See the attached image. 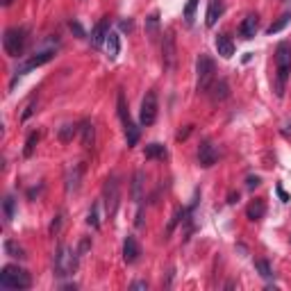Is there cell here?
Listing matches in <instances>:
<instances>
[{
    "instance_id": "cell-12",
    "label": "cell",
    "mask_w": 291,
    "mask_h": 291,
    "mask_svg": "<svg viewBox=\"0 0 291 291\" xmlns=\"http://www.w3.org/2000/svg\"><path fill=\"white\" fill-rule=\"evenodd\" d=\"M109 32H112V30H109V19L105 16V19L98 21V25H96L94 32H91V46H94V48H100V46L107 41Z\"/></svg>"
},
{
    "instance_id": "cell-24",
    "label": "cell",
    "mask_w": 291,
    "mask_h": 291,
    "mask_svg": "<svg viewBox=\"0 0 291 291\" xmlns=\"http://www.w3.org/2000/svg\"><path fill=\"white\" fill-rule=\"evenodd\" d=\"M146 35L150 37V41H155L159 37V14H150L146 19Z\"/></svg>"
},
{
    "instance_id": "cell-6",
    "label": "cell",
    "mask_w": 291,
    "mask_h": 291,
    "mask_svg": "<svg viewBox=\"0 0 291 291\" xmlns=\"http://www.w3.org/2000/svg\"><path fill=\"white\" fill-rule=\"evenodd\" d=\"M196 73H198V91H207L214 82V73H216V66H214V60L209 55L200 53L196 62Z\"/></svg>"
},
{
    "instance_id": "cell-43",
    "label": "cell",
    "mask_w": 291,
    "mask_h": 291,
    "mask_svg": "<svg viewBox=\"0 0 291 291\" xmlns=\"http://www.w3.org/2000/svg\"><path fill=\"white\" fill-rule=\"evenodd\" d=\"M286 3H291V0H286Z\"/></svg>"
},
{
    "instance_id": "cell-42",
    "label": "cell",
    "mask_w": 291,
    "mask_h": 291,
    "mask_svg": "<svg viewBox=\"0 0 291 291\" xmlns=\"http://www.w3.org/2000/svg\"><path fill=\"white\" fill-rule=\"evenodd\" d=\"M284 132H291V123H286V130H284Z\"/></svg>"
},
{
    "instance_id": "cell-26",
    "label": "cell",
    "mask_w": 291,
    "mask_h": 291,
    "mask_svg": "<svg viewBox=\"0 0 291 291\" xmlns=\"http://www.w3.org/2000/svg\"><path fill=\"white\" fill-rule=\"evenodd\" d=\"M5 252L10 257H19V259H23V257H25V250L14 241V239H7V241H5Z\"/></svg>"
},
{
    "instance_id": "cell-18",
    "label": "cell",
    "mask_w": 291,
    "mask_h": 291,
    "mask_svg": "<svg viewBox=\"0 0 291 291\" xmlns=\"http://www.w3.org/2000/svg\"><path fill=\"white\" fill-rule=\"evenodd\" d=\"M209 89H212V100H214V103H221V100H225L227 96H230V89H227V82H225V80H218V82L214 80Z\"/></svg>"
},
{
    "instance_id": "cell-28",
    "label": "cell",
    "mask_w": 291,
    "mask_h": 291,
    "mask_svg": "<svg viewBox=\"0 0 291 291\" xmlns=\"http://www.w3.org/2000/svg\"><path fill=\"white\" fill-rule=\"evenodd\" d=\"M78 125L75 123H66V125H62V130H60V139L62 141H71V139L75 137V132H78Z\"/></svg>"
},
{
    "instance_id": "cell-40",
    "label": "cell",
    "mask_w": 291,
    "mask_h": 291,
    "mask_svg": "<svg viewBox=\"0 0 291 291\" xmlns=\"http://www.w3.org/2000/svg\"><path fill=\"white\" fill-rule=\"evenodd\" d=\"M227 198H230V200H227V202H232V205H234V202L239 200V193H234V191H232V193H230V196H227Z\"/></svg>"
},
{
    "instance_id": "cell-30",
    "label": "cell",
    "mask_w": 291,
    "mask_h": 291,
    "mask_svg": "<svg viewBox=\"0 0 291 291\" xmlns=\"http://www.w3.org/2000/svg\"><path fill=\"white\" fill-rule=\"evenodd\" d=\"M37 143H39V132H30V137H28V141H25V150H23L25 157H32Z\"/></svg>"
},
{
    "instance_id": "cell-31",
    "label": "cell",
    "mask_w": 291,
    "mask_h": 291,
    "mask_svg": "<svg viewBox=\"0 0 291 291\" xmlns=\"http://www.w3.org/2000/svg\"><path fill=\"white\" fill-rule=\"evenodd\" d=\"M3 209H5V221L10 223L14 218V209H16V200L12 196H5V202H3Z\"/></svg>"
},
{
    "instance_id": "cell-11",
    "label": "cell",
    "mask_w": 291,
    "mask_h": 291,
    "mask_svg": "<svg viewBox=\"0 0 291 291\" xmlns=\"http://www.w3.org/2000/svg\"><path fill=\"white\" fill-rule=\"evenodd\" d=\"M216 159H218V153H216V148L212 146V141H202L200 146H198V164H200L202 168L214 166Z\"/></svg>"
},
{
    "instance_id": "cell-25",
    "label": "cell",
    "mask_w": 291,
    "mask_h": 291,
    "mask_svg": "<svg viewBox=\"0 0 291 291\" xmlns=\"http://www.w3.org/2000/svg\"><path fill=\"white\" fill-rule=\"evenodd\" d=\"M289 21H291V14H284V16H280V19H277L275 23H271V25H268L266 35H277V32H280V30H284L286 25H289Z\"/></svg>"
},
{
    "instance_id": "cell-2",
    "label": "cell",
    "mask_w": 291,
    "mask_h": 291,
    "mask_svg": "<svg viewBox=\"0 0 291 291\" xmlns=\"http://www.w3.org/2000/svg\"><path fill=\"white\" fill-rule=\"evenodd\" d=\"M0 286L3 289H12V291H23V289H30L32 286V277L25 268L7 264L0 271Z\"/></svg>"
},
{
    "instance_id": "cell-29",
    "label": "cell",
    "mask_w": 291,
    "mask_h": 291,
    "mask_svg": "<svg viewBox=\"0 0 291 291\" xmlns=\"http://www.w3.org/2000/svg\"><path fill=\"white\" fill-rule=\"evenodd\" d=\"M87 223H89L94 230H100V218H98V202H94L89 209V214H87Z\"/></svg>"
},
{
    "instance_id": "cell-36",
    "label": "cell",
    "mask_w": 291,
    "mask_h": 291,
    "mask_svg": "<svg viewBox=\"0 0 291 291\" xmlns=\"http://www.w3.org/2000/svg\"><path fill=\"white\" fill-rule=\"evenodd\" d=\"M277 196H280V200H282V202H289V196H286V191L280 187V184H277Z\"/></svg>"
},
{
    "instance_id": "cell-34",
    "label": "cell",
    "mask_w": 291,
    "mask_h": 291,
    "mask_svg": "<svg viewBox=\"0 0 291 291\" xmlns=\"http://www.w3.org/2000/svg\"><path fill=\"white\" fill-rule=\"evenodd\" d=\"M62 218H64V216L60 214V216H57V218L53 221V225H50V232H53V234H57V232H60V227H62Z\"/></svg>"
},
{
    "instance_id": "cell-7",
    "label": "cell",
    "mask_w": 291,
    "mask_h": 291,
    "mask_svg": "<svg viewBox=\"0 0 291 291\" xmlns=\"http://www.w3.org/2000/svg\"><path fill=\"white\" fill-rule=\"evenodd\" d=\"M157 112H159V103H157V94L155 91H148V94L143 96L141 100V112H139V121L141 125H153L157 121Z\"/></svg>"
},
{
    "instance_id": "cell-13",
    "label": "cell",
    "mask_w": 291,
    "mask_h": 291,
    "mask_svg": "<svg viewBox=\"0 0 291 291\" xmlns=\"http://www.w3.org/2000/svg\"><path fill=\"white\" fill-rule=\"evenodd\" d=\"M139 255H141V246H139L137 237L128 234L123 241V259L128 261V264H134V261L139 259Z\"/></svg>"
},
{
    "instance_id": "cell-20",
    "label": "cell",
    "mask_w": 291,
    "mask_h": 291,
    "mask_svg": "<svg viewBox=\"0 0 291 291\" xmlns=\"http://www.w3.org/2000/svg\"><path fill=\"white\" fill-rule=\"evenodd\" d=\"M105 44H107L109 60H116V57H119V53H121V37H119V32H109Z\"/></svg>"
},
{
    "instance_id": "cell-17",
    "label": "cell",
    "mask_w": 291,
    "mask_h": 291,
    "mask_svg": "<svg viewBox=\"0 0 291 291\" xmlns=\"http://www.w3.org/2000/svg\"><path fill=\"white\" fill-rule=\"evenodd\" d=\"M214 44H216V50L223 60H230L232 55H234V44H232V39L227 35H218Z\"/></svg>"
},
{
    "instance_id": "cell-41",
    "label": "cell",
    "mask_w": 291,
    "mask_h": 291,
    "mask_svg": "<svg viewBox=\"0 0 291 291\" xmlns=\"http://www.w3.org/2000/svg\"><path fill=\"white\" fill-rule=\"evenodd\" d=\"M12 3H14V0H3V7H10Z\"/></svg>"
},
{
    "instance_id": "cell-33",
    "label": "cell",
    "mask_w": 291,
    "mask_h": 291,
    "mask_svg": "<svg viewBox=\"0 0 291 291\" xmlns=\"http://www.w3.org/2000/svg\"><path fill=\"white\" fill-rule=\"evenodd\" d=\"M69 28H71V32H75V37H80V39H84V37H87V35H84V30H82V25H80L78 21H71Z\"/></svg>"
},
{
    "instance_id": "cell-15",
    "label": "cell",
    "mask_w": 291,
    "mask_h": 291,
    "mask_svg": "<svg viewBox=\"0 0 291 291\" xmlns=\"http://www.w3.org/2000/svg\"><path fill=\"white\" fill-rule=\"evenodd\" d=\"M223 10H225V5H223V0H209V7H207V19H205V25H207V28H214V25H216V21L221 19Z\"/></svg>"
},
{
    "instance_id": "cell-39",
    "label": "cell",
    "mask_w": 291,
    "mask_h": 291,
    "mask_svg": "<svg viewBox=\"0 0 291 291\" xmlns=\"http://www.w3.org/2000/svg\"><path fill=\"white\" fill-rule=\"evenodd\" d=\"M121 30H132V21H123V23H121Z\"/></svg>"
},
{
    "instance_id": "cell-8",
    "label": "cell",
    "mask_w": 291,
    "mask_h": 291,
    "mask_svg": "<svg viewBox=\"0 0 291 291\" xmlns=\"http://www.w3.org/2000/svg\"><path fill=\"white\" fill-rule=\"evenodd\" d=\"M105 212L109 218H114L116 209H119V200H121V189H119V180L116 178H107L105 182Z\"/></svg>"
},
{
    "instance_id": "cell-21",
    "label": "cell",
    "mask_w": 291,
    "mask_h": 291,
    "mask_svg": "<svg viewBox=\"0 0 291 291\" xmlns=\"http://www.w3.org/2000/svg\"><path fill=\"white\" fill-rule=\"evenodd\" d=\"M80 132H82V146L84 148H91V146H94V139H96L94 123H91V121H82V123H80Z\"/></svg>"
},
{
    "instance_id": "cell-19",
    "label": "cell",
    "mask_w": 291,
    "mask_h": 291,
    "mask_svg": "<svg viewBox=\"0 0 291 291\" xmlns=\"http://www.w3.org/2000/svg\"><path fill=\"white\" fill-rule=\"evenodd\" d=\"M264 214H266V202L264 200H252L246 207V216L250 221H259V218H264Z\"/></svg>"
},
{
    "instance_id": "cell-32",
    "label": "cell",
    "mask_w": 291,
    "mask_h": 291,
    "mask_svg": "<svg viewBox=\"0 0 291 291\" xmlns=\"http://www.w3.org/2000/svg\"><path fill=\"white\" fill-rule=\"evenodd\" d=\"M198 3H200V0H189L187 5H184V21H187L189 25L193 23V16H196V7H198Z\"/></svg>"
},
{
    "instance_id": "cell-23",
    "label": "cell",
    "mask_w": 291,
    "mask_h": 291,
    "mask_svg": "<svg viewBox=\"0 0 291 291\" xmlns=\"http://www.w3.org/2000/svg\"><path fill=\"white\" fill-rule=\"evenodd\" d=\"M143 155H146V159H164L168 153L162 143H148L146 150H143Z\"/></svg>"
},
{
    "instance_id": "cell-14",
    "label": "cell",
    "mask_w": 291,
    "mask_h": 291,
    "mask_svg": "<svg viewBox=\"0 0 291 291\" xmlns=\"http://www.w3.org/2000/svg\"><path fill=\"white\" fill-rule=\"evenodd\" d=\"M239 35H241V39H246V41L257 35V14H248L246 19L241 21V25H239Z\"/></svg>"
},
{
    "instance_id": "cell-3",
    "label": "cell",
    "mask_w": 291,
    "mask_h": 291,
    "mask_svg": "<svg viewBox=\"0 0 291 291\" xmlns=\"http://www.w3.org/2000/svg\"><path fill=\"white\" fill-rule=\"evenodd\" d=\"M78 271V252L71 246L62 243L57 248V255H55V275L57 277H69Z\"/></svg>"
},
{
    "instance_id": "cell-10",
    "label": "cell",
    "mask_w": 291,
    "mask_h": 291,
    "mask_svg": "<svg viewBox=\"0 0 291 291\" xmlns=\"http://www.w3.org/2000/svg\"><path fill=\"white\" fill-rule=\"evenodd\" d=\"M53 50H44V53H37L35 57H30V60L25 62L21 69H16V78H21V75H25V73H30L32 69H39V66H44V64H48L50 60H53ZM16 78L12 80V84L16 82Z\"/></svg>"
},
{
    "instance_id": "cell-16",
    "label": "cell",
    "mask_w": 291,
    "mask_h": 291,
    "mask_svg": "<svg viewBox=\"0 0 291 291\" xmlns=\"http://www.w3.org/2000/svg\"><path fill=\"white\" fill-rule=\"evenodd\" d=\"M82 171H84V166H73V168H69V173H66V193H73V191H78V189H80Z\"/></svg>"
},
{
    "instance_id": "cell-22",
    "label": "cell",
    "mask_w": 291,
    "mask_h": 291,
    "mask_svg": "<svg viewBox=\"0 0 291 291\" xmlns=\"http://www.w3.org/2000/svg\"><path fill=\"white\" fill-rule=\"evenodd\" d=\"M143 171H137L134 173V178H132V200L134 202H141L143 198Z\"/></svg>"
},
{
    "instance_id": "cell-37",
    "label": "cell",
    "mask_w": 291,
    "mask_h": 291,
    "mask_svg": "<svg viewBox=\"0 0 291 291\" xmlns=\"http://www.w3.org/2000/svg\"><path fill=\"white\" fill-rule=\"evenodd\" d=\"M130 289H148V284H146V282H132V284H130Z\"/></svg>"
},
{
    "instance_id": "cell-9",
    "label": "cell",
    "mask_w": 291,
    "mask_h": 291,
    "mask_svg": "<svg viewBox=\"0 0 291 291\" xmlns=\"http://www.w3.org/2000/svg\"><path fill=\"white\" fill-rule=\"evenodd\" d=\"M162 60H164V69L173 71L175 69V60H178V48H175V37L171 30L164 32L162 39Z\"/></svg>"
},
{
    "instance_id": "cell-5",
    "label": "cell",
    "mask_w": 291,
    "mask_h": 291,
    "mask_svg": "<svg viewBox=\"0 0 291 291\" xmlns=\"http://www.w3.org/2000/svg\"><path fill=\"white\" fill-rule=\"evenodd\" d=\"M116 109H119V119H121V123H123V130H125V141H128V146L132 148V146H137V141H139V128L134 125L132 116H130V112H128V105H125L123 91H119V98H116Z\"/></svg>"
},
{
    "instance_id": "cell-35",
    "label": "cell",
    "mask_w": 291,
    "mask_h": 291,
    "mask_svg": "<svg viewBox=\"0 0 291 291\" xmlns=\"http://www.w3.org/2000/svg\"><path fill=\"white\" fill-rule=\"evenodd\" d=\"M259 182H261V180L257 178V175H255V178L250 175V178H248V182H246V187H248V189H255V187H259Z\"/></svg>"
},
{
    "instance_id": "cell-1",
    "label": "cell",
    "mask_w": 291,
    "mask_h": 291,
    "mask_svg": "<svg viewBox=\"0 0 291 291\" xmlns=\"http://www.w3.org/2000/svg\"><path fill=\"white\" fill-rule=\"evenodd\" d=\"M275 69H277L275 94H277V98H282L284 96L286 80H289V73H291V46L286 41L277 44V48H275Z\"/></svg>"
},
{
    "instance_id": "cell-38",
    "label": "cell",
    "mask_w": 291,
    "mask_h": 291,
    "mask_svg": "<svg viewBox=\"0 0 291 291\" xmlns=\"http://www.w3.org/2000/svg\"><path fill=\"white\" fill-rule=\"evenodd\" d=\"M189 132H191V125H187V130H184V132H180V134H178V139H180V141H182V139H187V137H189Z\"/></svg>"
},
{
    "instance_id": "cell-4",
    "label": "cell",
    "mask_w": 291,
    "mask_h": 291,
    "mask_svg": "<svg viewBox=\"0 0 291 291\" xmlns=\"http://www.w3.org/2000/svg\"><path fill=\"white\" fill-rule=\"evenodd\" d=\"M25 44H28V30L25 28H10L5 30L3 37V48L10 57H21L25 53Z\"/></svg>"
},
{
    "instance_id": "cell-27",
    "label": "cell",
    "mask_w": 291,
    "mask_h": 291,
    "mask_svg": "<svg viewBox=\"0 0 291 291\" xmlns=\"http://www.w3.org/2000/svg\"><path fill=\"white\" fill-rule=\"evenodd\" d=\"M255 268L259 271V275L264 277V280H271V277H273V268H271V264H268L266 259H257L255 261Z\"/></svg>"
}]
</instances>
